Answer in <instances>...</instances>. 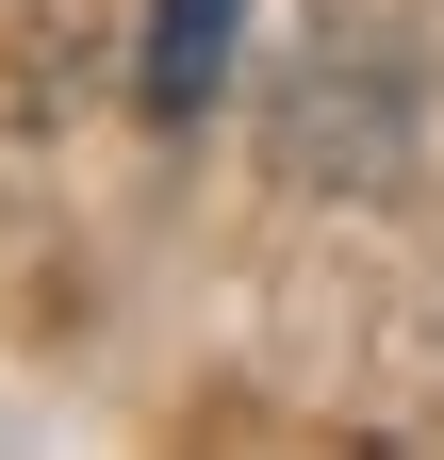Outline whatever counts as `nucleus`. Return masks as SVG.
I'll return each instance as SVG.
<instances>
[{
    "label": "nucleus",
    "mask_w": 444,
    "mask_h": 460,
    "mask_svg": "<svg viewBox=\"0 0 444 460\" xmlns=\"http://www.w3.org/2000/svg\"><path fill=\"white\" fill-rule=\"evenodd\" d=\"M231 17L247 0H148V115H198L231 83Z\"/></svg>",
    "instance_id": "obj_1"
}]
</instances>
